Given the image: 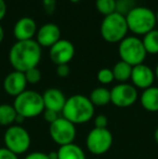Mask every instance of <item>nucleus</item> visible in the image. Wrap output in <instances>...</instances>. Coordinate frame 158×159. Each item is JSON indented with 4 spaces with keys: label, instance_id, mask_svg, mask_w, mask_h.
Segmentation results:
<instances>
[{
    "label": "nucleus",
    "instance_id": "nucleus-1",
    "mask_svg": "<svg viewBox=\"0 0 158 159\" xmlns=\"http://www.w3.org/2000/svg\"><path fill=\"white\" fill-rule=\"evenodd\" d=\"M41 60V47L35 39L16 41L9 51V62L14 70L25 73L38 66Z\"/></svg>",
    "mask_w": 158,
    "mask_h": 159
},
{
    "label": "nucleus",
    "instance_id": "nucleus-2",
    "mask_svg": "<svg viewBox=\"0 0 158 159\" xmlns=\"http://www.w3.org/2000/svg\"><path fill=\"white\" fill-rule=\"evenodd\" d=\"M94 108L88 96L74 94L66 100L62 115L76 126L90 121L94 116Z\"/></svg>",
    "mask_w": 158,
    "mask_h": 159
},
{
    "label": "nucleus",
    "instance_id": "nucleus-3",
    "mask_svg": "<svg viewBox=\"0 0 158 159\" xmlns=\"http://www.w3.org/2000/svg\"><path fill=\"white\" fill-rule=\"evenodd\" d=\"M128 30L133 36H144L153 30L156 25V15L155 12L146 7L135 6L126 15Z\"/></svg>",
    "mask_w": 158,
    "mask_h": 159
},
{
    "label": "nucleus",
    "instance_id": "nucleus-4",
    "mask_svg": "<svg viewBox=\"0 0 158 159\" xmlns=\"http://www.w3.org/2000/svg\"><path fill=\"white\" fill-rule=\"evenodd\" d=\"M17 115L25 119L38 117L42 115L44 111V104L42 94L34 90H25L23 93L17 95L13 102Z\"/></svg>",
    "mask_w": 158,
    "mask_h": 159
},
{
    "label": "nucleus",
    "instance_id": "nucleus-5",
    "mask_svg": "<svg viewBox=\"0 0 158 159\" xmlns=\"http://www.w3.org/2000/svg\"><path fill=\"white\" fill-rule=\"evenodd\" d=\"M129 32L126 16L120 13L114 12L103 17L100 26L101 36L106 42L117 43L127 37Z\"/></svg>",
    "mask_w": 158,
    "mask_h": 159
},
{
    "label": "nucleus",
    "instance_id": "nucleus-6",
    "mask_svg": "<svg viewBox=\"0 0 158 159\" xmlns=\"http://www.w3.org/2000/svg\"><path fill=\"white\" fill-rule=\"evenodd\" d=\"M118 55L120 61H124L131 66L143 64L147 55L144 49L142 39L137 36H127L118 44Z\"/></svg>",
    "mask_w": 158,
    "mask_h": 159
},
{
    "label": "nucleus",
    "instance_id": "nucleus-7",
    "mask_svg": "<svg viewBox=\"0 0 158 159\" xmlns=\"http://www.w3.org/2000/svg\"><path fill=\"white\" fill-rule=\"evenodd\" d=\"M4 147L10 149L17 156L25 154L32 144V138L27 130L21 125L8 127L3 135Z\"/></svg>",
    "mask_w": 158,
    "mask_h": 159
},
{
    "label": "nucleus",
    "instance_id": "nucleus-8",
    "mask_svg": "<svg viewBox=\"0 0 158 159\" xmlns=\"http://www.w3.org/2000/svg\"><path fill=\"white\" fill-rule=\"evenodd\" d=\"M114 142L113 134L107 128H93L86 139V146L93 155H103L111 149Z\"/></svg>",
    "mask_w": 158,
    "mask_h": 159
},
{
    "label": "nucleus",
    "instance_id": "nucleus-9",
    "mask_svg": "<svg viewBox=\"0 0 158 159\" xmlns=\"http://www.w3.org/2000/svg\"><path fill=\"white\" fill-rule=\"evenodd\" d=\"M76 133V126L63 116L59 117L49 126V134L51 139L60 146L74 143Z\"/></svg>",
    "mask_w": 158,
    "mask_h": 159
},
{
    "label": "nucleus",
    "instance_id": "nucleus-10",
    "mask_svg": "<svg viewBox=\"0 0 158 159\" xmlns=\"http://www.w3.org/2000/svg\"><path fill=\"white\" fill-rule=\"evenodd\" d=\"M139 98L138 89L130 84H118L111 90V103L119 108L130 107Z\"/></svg>",
    "mask_w": 158,
    "mask_h": 159
},
{
    "label": "nucleus",
    "instance_id": "nucleus-11",
    "mask_svg": "<svg viewBox=\"0 0 158 159\" xmlns=\"http://www.w3.org/2000/svg\"><path fill=\"white\" fill-rule=\"evenodd\" d=\"M75 55V47L66 39H60L49 50V57L55 65L68 64Z\"/></svg>",
    "mask_w": 158,
    "mask_h": 159
},
{
    "label": "nucleus",
    "instance_id": "nucleus-12",
    "mask_svg": "<svg viewBox=\"0 0 158 159\" xmlns=\"http://www.w3.org/2000/svg\"><path fill=\"white\" fill-rule=\"evenodd\" d=\"M130 79L137 89L145 90L153 86L156 78H155V71L150 66L143 63L132 67Z\"/></svg>",
    "mask_w": 158,
    "mask_h": 159
},
{
    "label": "nucleus",
    "instance_id": "nucleus-13",
    "mask_svg": "<svg viewBox=\"0 0 158 159\" xmlns=\"http://www.w3.org/2000/svg\"><path fill=\"white\" fill-rule=\"evenodd\" d=\"M27 81L25 74L22 71L13 70L6 76L3 80V89L8 95L16 98L26 90Z\"/></svg>",
    "mask_w": 158,
    "mask_h": 159
},
{
    "label": "nucleus",
    "instance_id": "nucleus-14",
    "mask_svg": "<svg viewBox=\"0 0 158 159\" xmlns=\"http://www.w3.org/2000/svg\"><path fill=\"white\" fill-rule=\"evenodd\" d=\"M37 23L29 16H24L17 20L13 27V35L17 41L32 40L37 34Z\"/></svg>",
    "mask_w": 158,
    "mask_h": 159
},
{
    "label": "nucleus",
    "instance_id": "nucleus-15",
    "mask_svg": "<svg viewBox=\"0 0 158 159\" xmlns=\"http://www.w3.org/2000/svg\"><path fill=\"white\" fill-rule=\"evenodd\" d=\"M61 38V30L54 23H47L38 28L36 34V41L40 47L51 48Z\"/></svg>",
    "mask_w": 158,
    "mask_h": 159
},
{
    "label": "nucleus",
    "instance_id": "nucleus-16",
    "mask_svg": "<svg viewBox=\"0 0 158 159\" xmlns=\"http://www.w3.org/2000/svg\"><path fill=\"white\" fill-rule=\"evenodd\" d=\"M44 109H51L56 113H62L67 98L64 93L57 88H49L42 93Z\"/></svg>",
    "mask_w": 158,
    "mask_h": 159
},
{
    "label": "nucleus",
    "instance_id": "nucleus-17",
    "mask_svg": "<svg viewBox=\"0 0 158 159\" xmlns=\"http://www.w3.org/2000/svg\"><path fill=\"white\" fill-rule=\"evenodd\" d=\"M140 102L145 111L151 113L158 111V87H150L143 90L140 96Z\"/></svg>",
    "mask_w": 158,
    "mask_h": 159
},
{
    "label": "nucleus",
    "instance_id": "nucleus-18",
    "mask_svg": "<svg viewBox=\"0 0 158 159\" xmlns=\"http://www.w3.org/2000/svg\"><path fill=\"white\" fill-rule=\"evenodd\" d=\"M56 153L57 159H87L84 151L75 143L60 146Z\"/></svg>",
    "mask_w": 158,
    "mask_h": 159
},
{
    "label": "nucleus",
    "instance_id": "nucleus-19",
    "mask_svg": "<svg viewBox=\"0 0 158 159\" xmlns=\"http://www.w3.org/2000/svg\"><path fill=\"white\" fill-rule=\"evenodd\" d=\"M89 98L94 107L105 106L111 103V90L106 89L105 87H97L91 91Z\"/></svg>",
    "mask_w": 158,
    "mask_h": 159
},
{
    "label": "nucleus",
    "instance_id": "nucleus-20",
    "mask_svg": "<svg viewBox=\"0 0 158 159\" xmlns=\"http://www.w3.org/2000/svg\"><path fill=\"white\" fill-rule=\"evenodd\" d=\"M17 113L13 104H0V126L10 127L15 125Z\"/></svg>",
    "mask_w": 158,
    "mask_h": 159
},
{
    "label": "nucleus",
    "instance_id": "nucleus-21",
    "mask_svg": "<svg viewBox=\"0 0 158 159\" xmlns=\"http://www.w3.org/2000/svg\"><path fill=\"white\" fill-rule=\"evenodd\" d=\"M112 70L114 74V79L117 80L119 84H124L131 78L132 66L124 61H119L114 65Z\"/></svg>",
    "mask_w": 158,
    "mask_h": 159
},
{
    "label": "nucleus",
    "instance_id": "nucleus-22",
    "mask_svg": "<svg viewBox=\"0 0 158 159\" xmlns=\"http://www.w3.org/2000/svg\"><path fill=\"white\" fill-rule=\"evenodd\" d=\"M144 49L147 54H158V30H153L143 36Z\"/></svg>",
    "mask_w": 158,
    "mask_h": 159
},
{
    "label": "nucleus",
    "instance_id": "nucleus-23",
    "mask_svg": "<svg viewBox=\"0 0 158 159\" xmlns=\"http://www.w3.org/2000/svg\"><path fill=\"white\" fill-rule=\"evenodd\" d=\"M95 8L104 16L110 15L116 12V0H95Z\"/></svg>",
    "mask_w": 158,
    "mask_h": 159
},
{
    "label": "nucleus",
    "instance_id": "nucleus-24",
    "mask_svg": "<svg viewBox=\"0 0 158 159\" xmlns=\"http://www.w3.org/2000/svg\"><path fill=\"white\" fill-rule=\"evenodd\" d=\"M135 7L134 0H116V12L126 16Z\"/></svg>",
    "mask_w": 158,
    "mask_h": 159
},
{
    "label": "nucleus",
    "instance_id": "nucleus-25",
    "mask_svg": "<svg viewBox=\"0 0 158 159\" xmlns=\"http://www.w3.org/2000/svg\"><path fill=\"white\" fill-rule=\"evenodd\" d=\"M97 78L102 84H108L114 81V74L111 68H102L99 70Z\"/></svg>",
    "mask_w": 158,
    "mask_h": 159
},
{
    "label": "nucleus",
    "instance_id": "nucleus-26",
    "mask_svg": "<svg viewBox=\"0 0 158 159\" xmlns=\"http://www.w3.org/2000/svg\"><path fill=\"white\" fill-rule=\"evenodd\" d=\"M24 74H25L26 81L29 84H36L41 80V71H40L39 68H37V67L28 69V70L25 71Z\"/></svg>",
    "mask_w": 158,
    "mask_h": 159
},
{
    "label": "nucleus",
    "instance_id": "nucleus-27",
    "mask_svg": "<svg viewBox=\"0 0 158 159\" xmlns=\"http://www.w3.org/2000/svg\"><path fill=\"white\" fill-rule=\"evenodd\" d=\"M42 117H43V119L49 125H51L59 118V113H56L54 111H51V109H44L43 113H42Z\"/></svg>",
    "mask_w": 158,
    "mask_h": 159
},
{
    "label": "nucleus",
    "instance_id": "nucleus-28",
    "mask_svg": "<svg viewBox=\"0 0 158 159\" xmlns=\"http://www.w3.org/2000/svg\"><path fill=\"white\" fill-rule=\"evenodd\" d=\"M42 7L47 14L51 15L54 13L55 7H56V1L55 0H42Z\"/></svg>",
    "mask_w": 158,
    "mask_h": 159
},
{
    "label": "nucleus",
    "instance_id": "nucleus-29",
    "mask_svg": "<svg viewBox=\"0 0 158 159\" xmlns=\"http://www.w3.org/2000/svg\"><path fill=\"white\" fill-rule=\"evenodd\" d=\"M107 117L105 115H103V114H100V115L94 117V128H101V129L107 128Z\"/></svg>",
    "mask_w": 158,
    "mask_h": 159
},
{
    "label": "nucleus",
    "instance_id": "nucleus-30",
    "mask_svg": "<svg viewBox=\"0 0 158 159\" xmlns=\"http://www.w3.org/2000/svg\"><path fill=\"white\" fill-rule=\"evenodd\" d=\"M70 74V68L68 64H62L56 66V75L60 78H66Z\"/></svg>",
    "mask_w": 158,
    "mask_h": 159
},
{
    "label": "nucleus",
    "instance_id": "nucleus-31",
    "mask_svg": "<svg viewBox=\"0 0 158 159\" xmlns=\"http://www.w3.org/2000/svg\"><path fill=\"white\" fill-rule=\"evenodd\" d=\"M0 159H19V156L7 147H0Z\"/></svg>",
    "mask_w": 158,
    "mask_h": 159
},
{
    "label": "nucleus",
    "instance_id": "nucleus-32",
    "mask_svg": "<svg viewBox=\"0 0 158 159\" xmlns=\"http://www.w3.org/2000/svg\"><path fill=\"white\" fill-rule=\"evenodd\" d=\"M24 159H50L48 154L42 153V152H33L24 157Z\"/></svg>",
    "mask_w": 158,
    "mask_h": 159
},
{
    "label": "nucleus",
    "instance_id": "nucleus-33",
    "mask_svg": "<svg viewBox=\"0 0 158 159\" xmlns=\"http://www.w3.org/2000/svg\"><path fill=\"white\" fill-rule=\"evenodd\" d=\"M7 14V3L4 0H0V21L4 19Z\"/></svg>",
    "mask_w": 158,
    "mask_h": 159
},
{
    "label": "nucleus",
    "instance_id": "nucleus-34",
    "mask_svg": "<svg viewBox=\"0 0 158 159\" xmlns=\"http://www.w3.org/2000/svg\"><path fill=\"white\" fill-rule=\"evenodd\" d=\"M3 38H4V30H3V27L0 25V43L3 41Z\"/></svg>",
    "mask_w": 158,
    "mask_h": 159
},
{
    "label": "nucleus",
    "instance_id": "nucleus-35",
    "mask_svg": "<svg viewBox=\"0 0 158 159\" xmlns=\"http://www.w3.org/2000/svg\"><path fill=\"white\" fill-rule=\"evenodd\" d=\"M154 140L158 144V127L156 128V130H155V132H154Z\"/></svg>",
    "mask_w": 158,
    "mask_h": 159
},
{
    "label": "nucleus",
    "instance_id": "nucleus-36",
    "mask_svg": "<svg viewBox=\"0 0 158 159\" xmlns=\"http://www.w3.org/2000/svg\"><path fill=\"white\" fill-rule=\"evenodd\" d=\"M154 71H155V78L158 80V64L156 65V68H155Z\"/></svg>",
    "mask_w": 158,
    "mask_h": 159
},
{
    "label": "nucleus",
    "instance_id": "nucleus-37",
    "mask_svg": "<svg viewBox=\"0 0 158 159\" xmlns=\"http://www.w3.org/2000/svg\"><path fill=\"white\" fill-rule=\"evenodd\" d=\"M155 15H156V24H158V10L157 12H155Z\"/></svg>",
    "mask_w": 158,
    "mask_h": 159
},
{
    "label": "nucleus",
    "instance_id": "nucleus-38",
    "mask_svg": "<svg viewBox=\"0 0 158 159\" xmlns=\"http://www.w3.org/2000/svg\"><path fill=\"white\" fill-rule=\"evenodd\" d=\"M70 2H73V3H77V2H79L80 0H70Z\"/></svg>",
    "mask_w": 158,
    "mask_h": 159
}]
</instances>
